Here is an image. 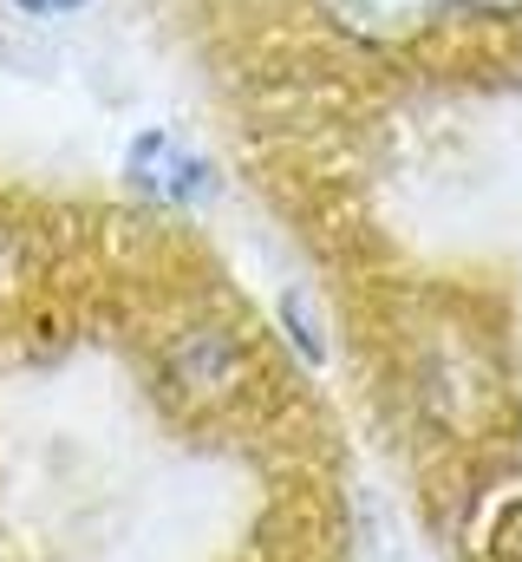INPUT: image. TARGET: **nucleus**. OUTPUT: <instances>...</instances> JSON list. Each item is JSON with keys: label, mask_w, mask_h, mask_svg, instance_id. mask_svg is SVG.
I'll list each match as a JSON object with an SVG mask.
<instances>
[{"label": "nucleus", "mask_w": 522, "mask_h": 562, "mask_svg": "<svg viewBox=\"0 0 522 562\" xmlns=\"http://www.w3.org/2000/svg\"><path fill=\"white\" fill-rule=\"evenodd\" d=\"M125 177L144 196H157V203H203L216 190L209 157L196 144H183L177 132H144L125 157Z\"/></svg>", "instance_id": "nucleus-1"}, {"label": "nucleus", "mask_w": 522, "mask_h": 562, "mask_svg": "<svg viewBox=\"0 0 522 562\" xmlns=\"http://www.w3.org/2000/svg\"><path fill=\"white\" fill-rule=\"evenodd\" d=\"M353 40H373V46H392V40H411L431 13H438V0H320Z\"/></svg>", "instance_id": "nucleus-2"}, {"label": "nucleus", "mask_w": 522, "mask_h": 562, "mask_svg": "<svg viewBox=\"0 0 522 562\" xmlns=\"http://www.w3.org/2000/svg\"><path fill=\"white\" fill-rule=\"evenodd\" d=\"M20 13H33V20H46V13H79L86 0H13Z\"/></svg>", "instance_id": "nucleus-3"}, {"label": "nucleus", "mask_w": 522, "mask_h": 562, "mask_svg": "<svg viewBox=\"0 0 522 562\" xmlns=\"http://www.w3.org/2000/svg\"><path fill=\"white\" fill-rule=\"evenodd\" d=\"M457 7H470V13H522V0H457Z\"/></svg>", "instance_id": "nucleus-4"}]
</instances>
